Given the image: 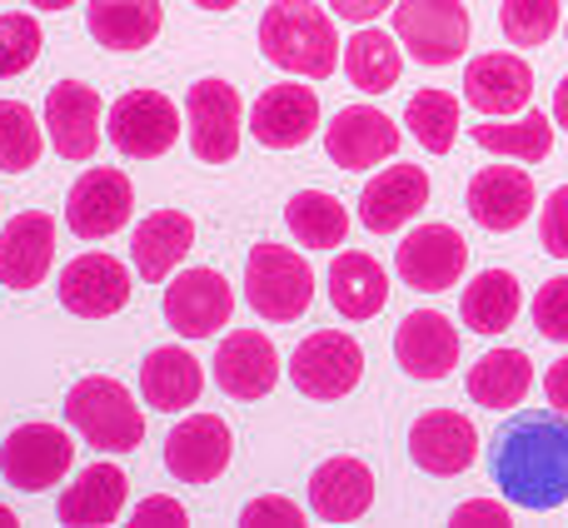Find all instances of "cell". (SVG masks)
<instances>
[{
	"label": "cell",
	"mask_w": 568,
	"mask_h": 528,
	"mask_svg": "<svg viewBox=\"0 0 568 528\" xmlns=\"http://www.w3.org/2000/svg\"><path fill=\"white\" fill-rule=\"evenodd\" d=\"M494 484L519 509L568 504V414L519 409L489 449Z\"/></svg>",
	"instance_id": "1"
},
{
	"label": "cell",
	"mask_w": 568,
	"mask_h": 528,
	"mask_svg": "<svg viewBox=\"0 0 568 528\" xmlns=\"http://www.w3.org/2000/svg\"><path fill=\"white\" fill-rule=\"evenodd\" d=\"M260 50L280 70L304 80H329L339 65V35L334 20L310 0H275L260 20Z\"/></svg>",
	"instance_id": "2"
},
{
	"label": "cell",
	"mask_w": 568,
	"mask_h": 528,
	"mask_svg": "<svg viewBox=\"0 0 568 528\" xmlns=\"http://www.w3.org/2000/svg\"><path fill=\"white\" fill-rule=\"evenodd\" d=\"M65 424L100 454H130L145 444V414L120 379L90 374L65 394Z\"/></svg>",
	"instance_id": "3"
},
{
	"label": "cell",
	"mask_w": 568,
	"mask_h": 528,
	"mask_svg": "<svg viewBox=\"0 0 568 528\" xmlns=\"http://www.w3.org/2000/svg\"><path fill=\"white\" fill-rule=\"evenodd\" d=\"M245 299L265 324H294L314 304V274L290 245H255L245 260Z\"/></svg>",
	"instance_id": "4"
},
{
	"label": "cell",
	"mask_w": 568,
	"mask_h": 528,
	"mask_svg": "<svg viewBox=\"0 0 568 528\" xmlns=\"http://www.w3.org/2000/svg\"><path fill=\"white\" fill-rule=\"evenodd\" d=\"M290 379L304 399H320V404H334V399H344V394H354V384L364 379L359 339H349L344 329L310 334L290 359Z\"/></svg>",
	"instance_id": "5"
},
{
	"label": "cell",
	"mask_w": 568,
	"mask_h": 528,
	"mask_svg": "<svg viewBox=\"0 0 568 528\" xmlns=\"http://www.w3.org/2000/svg\"><path fill=\"white\" fill-rule=\"evenodd\" d=\"M394 35L419 65H454L469 45V10L459 0H404L394 6Z\"/></svg>",
	"instance_id": "6"
},
{
	"label": "cell",
	"mask_w": 568,
	"mask_h": 528,
	"mask_svg": "<svg viewBox=\"0 0 568 528\" xmlns=\"http://www.w3.org/2000/svg\"><path fill=\"white\" fill-rule=\"evenodd\" d=\"M75 464V444L55 424H20L6 444H0V474L10 489L20 494H45L50 484H60Z\"/></svg>",
	"instance_id": "7"
},
{
	"label": "cell",
	"mask_w": 568,
	"mask_h": 528,
	"mask_svg": "<svg viewBox=\"0 0 568 528\" xmlns=\"http://www.w3.org/2000/svg\"><path fill=\"white\" fill-rule=\"evenodd\" d=\"M110 145L130 160H160L180 140V110L160 90H125L110 105Z\"/></svg>",
	"instance_id": "8"
},
{
	"label": "cell",
	"mask_w": 568,
	"mask_h": 528,
	"mask_svg": "<svg viewBox=\"0 0 568 528\" xmlns=\"http://www.w3.org/2000/svg\"><path fill=\"white\" fill-rule=\"evenodd\" d=\"M130 210H135V185H130V175L125 170L95 165L70 185L65 225H70V235H80V240H105L130 225Z\"/></svg>",
	"instance_id": "9"
},
{
	"label": "cell",
	"mask_w": 568,
	"mask_h": 528,
	"mask_svg": "<svg viewBox=\"0 0 568 528\" xmlns=\"http://www.w3.org/2000/svg\"><path fill=\"white\" fill-rule=\"evenodd\" d=\"M185 120H190V150L205 165H225L240 155V90L230 80H195L185 95Z\"/></svg>",
	"instance_id": "10"
},
{
	"label": "cell",
	"mask_w": 568,
	"mask_h": 528,
	"mask_svg": "<svg viewBox=\"0 0 568 528\" xmlns=\"http://www.w3.org/2000/svg\"><path fill=\"white\" fill-rule=\"evenodd\" d=\"M464 264H469V245H464V235L454 225H419L394 250L399 280L419 294H439V290H449V284H459Z\"/></svg>",
	"instance_id": "11"
},
{
	"label": "cell",
	"mask_w": 568,
	"mask_h": 528,
	"mask_svg": "<svg viewBox=\"0 0 568 528\" xmlns=\"http://www.w3.org/2000/svg\"><path fill=\"white\" fill-rule=\"evenodd\" d=\"M235 314V290L220 270H185L165 284V324L180 339H210Z\"/></svg>",
	"instance_id": "12"
},
{
	"label": "cell",
	"mask_w": 568,
	"mask_h": 528,
	"mask_svg": "<svg viewBox=\"0 0 568 528\" xmlns=\"http://www.w3.org/2000/svg\"><path fill=\"white\" fill-rule=\"evenodd\" d=\"M230 454H235V434L225 429V419L220 414H190L165 439V469L180 484H215L230 469Z\"/></svg>",
	"instance_id": "13"
},
{
	"label": "cell",
	"mask_w": 568,
	"mask_h": 528,
	"mask_svg": "<svg viewBox=\"0 0 568 528\" xmlns=\"http://www.w3.org/2000/svg\"><path fill=\"white\" fill-rule=\"evenodd\" d=\"M60 304L80 319H110L130 304V270L115 255H80L60 270Z\"/></svg>",
	"instance_id": "14"
},
{
	"label": "cell",
	"mask_w": 568,
	"mask_h": 528,
	"mask_svg": "<svg viewBox=\"0 0 568 528\" xmlns=\"http://www.w3.org/2000/svg\"><path fill=\"white\" fill-rule=\"evenodd\" d=\"M399 150V125L374 105H349L324 125V155L339 170H369Z\"/></svg>",
	"instance_id": "15"
},
{
	"label": "cell",
	"mask_w": 568,
	"mask_h": 528,
	"mask_svg": "<svg viewBox=\"0 0 568 528\" xmlns=\"http://www.w3.org/2000/svg\"><path fill=\"white\" fill-rule=\"evenodd\" d=\"M409 459L419 464L424 474L454 479V474H464L479 459V429H474L459 409H429V414H419L409 429Z\"/></svg>",
	"instance_id": "16"
},
{
	"label": "cell",
	"mask_w": 568,
	"mask_h": 528,
	"mask_svg": "<svg viewBox=\"0 0 568 528\" xmlns=\"http://www.w3.org/2000/svg\"><path fill=\"white\" fill-rule=\"evenodd\" d=\"M250 130H255V140L265 150H300L320 130V95H314V85H300V80L270 85L255 100V110H250Z\"/></svg>",
	"instance_id": "17"
},
{
	"label": "cell",
	"mask_w": 568,
	"mask_h": 528,
	"mask_svg": "<svg viewBox=\"0 0 568 528\" xmlns=\"http://www.w3.org/2000/svg\"><path fill=\"white\" fill-rule=\"evenodd\" d=\"M394 359L409 379H449L459 364V329L439 309H414L394 334Z\"/></svg>",
	"instance_id": "18"
},
{
	"label": "cell",
	"mask_w": 568,
	"mask_h": 528,
	"mask_svg": "<svg viewBox=\"0 0 568 528\" xmlns=\"http://www.w3.org/2000/svg\"><path fill=\"white\" fill-rule=\"evenodd\" d=\"M464 100H469L479 115H514V110H529V100H534L529 60L509 55V50H489V55L469 60V70H464Z\"/></svg>",
	"instance_id": "19"
},
{
	"label": "cell",
	"mask_w": 568,
	"mask_h": 528,
	"mask_svg": "<svg viewBox=\"0 0 568 528\" xmlns=\"http://www.w3.org/2000/svg\"><path fill=\"white\" fill-rule=\"evenodd\" d=\"M100 90L80 80H60L45 95V130L50 145L65 160H90L100 150Z\"/></svg>",
	"instance_id": "20"
},
{
	"label": "cell",
	"mask_w": 568,
	"mask_h": 528,
	"mask_svg": "<svg viewBox=\"0 0 568 528\" xmlns=\"http://www.w3.org/2000/svg\"><path fill=\"white\" fill-rule=\"evenodd\" d=\"M50 260H55V220L45 210L6 220L0 230V284L6 290H36L50 274Z\"/></svg>",
	"instance_id": "21"
},
{
	"label": "cell",
	"mask_w": 568,
	"mask_h": 528,
	"mask_svg": "<svg viewBox=\"0 0 568 528\" xmlns=\"http://www.w3.org/2000/svg\"><path fill=\"white\" fill-rule=\"evenodd\" d=\"M374 504V474L354 454H334L310 474V509L324 524H354Z\"/></svg>",
	"instance_id": "22"
},
{
	"label": "cell",
	"mask_w": 568,
	"mask_h": 528,
	"mask_svg": "<svg viewBox=\"0 0 568 528\" xmlns=\"http://www.w3.org/2000/svg\"><path fill=\"white\" fill-rule=\"evenodd\" d=\"M215 379H220V389H225L230 399H245V404L265 399V394L280 384L275 344H270L260 329L225 334V344H220V354H215Z\"/></svg>",
	"instance_id": "23"
},
{
	"label": "cell",
	"mask_w": 568,
	"mask_h": 528,
	"mask_svg": "<svg viewBox=\"0 0 568 528\" xmlns=\"http://www.w3.org/2000/svg\"><path fill=\"white\" fill-rule=\"evenodd\" d=\"M469 215L494 235L519 230L534 215V180L519 165H484L469 180Z\"/></svg>",
	"instance_id": "24"
},
{
	"label": "cell",
	"mask_w": 568,
	"mask_h": 528,
	"mask_svg": "<svg viewBox=\"0 0 568 528\" xmlns=\"http://www.w3.org/2000/svg\"><path fill=\"white\" fill-rule=\"evenodd\" d=\"M190 245H195V220L185 210H155L135 225L130 235V260L145 274V284H165L170 274L185 264Z\"/></svg>",
	"instance_id": "25"
},
{
	"label": "cell",
	"mask_w": 568,
	"mask_h": 528,
	"mask_svg": "<svg viewBox=\"0 0 568 528\" xmlns=\"http://www.w3.org/2000/svg\"><path fill=\"white\" fill-rule=\"evenodd\" d=\"M429 200V175L424 165H389L379 180H369L359 195V220L374 235H394L399 225H409Z\"/></svg>",
	"instance_id": "26"
},
{
	"label": "cell",
	"mask_w": 568,
	"mask_h": 528,
	"mask_svg": "<svg viewBox=\"0 0 568 528\" xmlns=\"http://www.w3.org/2000/svg\"><path fill=\"white\" fill-rule=\"evenodd\" d=\"M200 389H205L200 359L190 349H180V344L150 349L145 364H140V394H145V404L160 414H180L185 404L200 399Z\"/></svg>",
	"instance_id": "27"
},
{
	"label": "cell",
	"mask_w": 568,
	"mask_h": 528,
	"mask_svg": "<svg viewBox=\"0 0 568 528\" xmlns=\"http://www.w3.org/2000/svg\"><path fill=\"white\" fill-rule=\"evenodd\" d=\"M125 469H115V464H90V469H80V479L70 484L65 494H60V524L70 528H100V524H115L120 509H125Z\"/></svg>",
	"instance_id": "28"
},
{
	"label": "cell",
	"mask_w": 568,
	"mask_h": 528,
	"mask_svg": "<svg viewBox=\"0 0 568 528\" xmlns=\"http://www.w3.org/2000/svg\"><path fill=\"white\" fill-rule=\"evenodd\" d=\"M85 26L105 50H145L165 26V6L160 0H90Z\"/></svg>",
	"instance_id": "29"
},
{
	"label": "cell",
	"mask_w": 568,
	"mask_h": 528,
	"mask_svg": "<svg viewBox=\"0 0 568 528\" xmlns=\"http://www.w3.org/2000/svg\"><path fill=\"white\" fill-rule=\"evenodd\" d=\"M329 304L344 319H374V314L389 304V274L379 260L359 255V250H344L329 264Z\"/></svg>",
	"instance_id": "30"
},
{
	"label": "cell",
	"mask_w": 568,
	"mask_h": 528,
	"mask_svg": "<svg viewBox=\"0 0 568 528\" xmlns=\"http://www.w3.org/2000/svg\"><path fill=\"white\" fill-rule=\"evenodd\" d=\"M534 389V364L524 349H489L469 369V399L479 409H514L524 404V394Z\"/></svg>",
	"instance_id": "31"
},
{
	"label": "cell",
	"mask_w": 568,
	"mask_h": 528,
	"mask_svg": "<svg viewBox=\"0 0 568 528\" xmlns=\"http://www.w3.org/2000/svg\"><path fill=\"white\" fill-rule=\"evenodd\" d=\"M519 309H524V294L509 270H484L459 299V314L474 334H504L519 319Z\"/></svg>",
	"instance_id": "32"
},
{
	"label": "cell",
	"mask_w": 568,
	"mask_h": 528,
	"mask_svg": "<svg viewBox=\"0 0 568 528\" xmlns=\"http://www.w3.org/2000/svg\"><path fill=\"white\" fill-rule=\"evenodd\" d=\"M284 225L304 250H339L344 235H349V210L329 190H300L284 205Z\"/></svg>",
	"instance_id": "33"
},
{
	"label": "cell",
	"mask_w": 568,
	"mask_h": 528,
	"mask_svg": "<svg viewBox=\"0 0 568 528\" xmlns=\"http://www.w3.org/2000/svg\"><path fill=\"white\" fill-rule=\"evenodd\" d=\"M399 45H394L384 30H369L364 26L359 35L344 45V75H349L354 90H364V95H389L394 85H399Z\"/></svg>",
	"instance_id": "34"
},
{
	"label": "cell",
	"mask_w": 568,
	"mask_h": 528,
	"mask_svg": "<svg viewBox=\"0 0 568 528\" xmlns=\"http://www.w3.org/2000/svg\"><path fill=\"white\" fill-rule=\"evenodd\" d=\"M474 145L489 150V155H504V160L539 165L554 150V120H544V110H524L509 125H474Z\"/></svg>",
	"instance_id": "35"
},
{
	"label": "cell",
	"mask_w": 568,
	"mask_h": 528,
	"mask_svg": "<svg viewBox=\"0 0 568 528\" xmlns=\"http://www.w3.org/2000/svg\"><path fill=\"white\" fill-rule=\"evenodd\" d=\"M404 125L419 140L429 155H449L454 135H459V100L449 90H419V95L404 105Z\"/></svg>",
	"instance_id": "36"
},
{
	"label": "cell",
	"mask_w": 568,
	"mask_h": 528,
	"mask_svg": "<svg viewBox=\"0 0 568 528\" xmlns=\"http://www.w3.org/2000/svg\"><path fill=\"white\" fill-rule=\"evenodd\" d=\"M40 120L30 115V105L20 100H0V170L6 175H26L30 165H40Z\"/></svg>",
	"instance_id": "37"
},
{
	"label": "cell",
	"mask_w": 568,
	"mask_h": 528,
	"mask_svg": "<svg viewBox=\"0 0 568 528\" xmlns=\"http://www.w3.org/2000/svg\"><path fill=\"white\" fill-rule=\"evenodd\" d=\"M499 26L509 45H544L559 30V0H504Z\"/></svg>",
	"instance_id": "38"
},
{
	"label": "cell",
	"mask_w": 568,
	"mask_h": 528,
	"mask_svg": "<svg viewBox=\"0 0 568 528\" xmlns=\"http://www.w3.org/2000/svg\"><path fill=\"white\" fill-rule=\"evenodd\" d=\"M40 26L36 16H26V10H10V16H0V80L10 75H26L30 65H36L40 55Z\"/></svg>",
	"instance_id": "39"
},
{
	"label": "cell",
	"mask_w": 568,
	"mask_h": 528,
	"mask_svg": "<svg viewBox=\"0 0 568 528\" xmlns=\"http://www.w3.org/2000/svg\"><path fill=\"white\" fill-rule=\"evenodd\" d=\"M534 329L554 344H568V274L549 280L534 294Z\"/></svg>",
	"instance_id": "40"
},
{
	"label": "cell",
	"mask_w": 568,
	"mask_h": 528,
	"mask_svg": "<svg viewBox=\"0 0 568 528\" xmlns=\"http://www.w3.org/2000/svg\"><path fill=\"white\" fill-rule=\"evenodd\" d=\"M539 240L554 260H568V185H559L544 200V220H539Z\"/></svg>",
	"instance_id": "41"
},
{
	"label": "cell",
	"mask_w": 568,
	"mask_h": 528,
	"mask_svg": "<svg viewBox=\"0 0 568 528\" xmlns=\"http://www.w3.org/2000/svg\"><path fill=\"white\" fill-rule=\"evenodd\" d=\"M240 524L245 528H300L304 524V509L300 504H290V499H280V494H265V499H255V504H245V514H240Z\"/></svg>",
	"instance_id": "42"
},
{
	"label": "cell",
	"mask_w": 568,
	"mask_h": 528,
	"mask_svg": "<svg viewBox=\"0 0 568 528\" xmlns=\"http://www.w3.org/2000/svg\"><path fill=\"white\" fill-rule=\"evenodd\" d=\"M130 524L135 528H185L190 514L180 499H165V494H155V499H140L135 514H130Z\"/></svg>",
	"instance_id": "43"
},
{
	"label": "cell",
	"mask_w": 568,
	"mask_h": 528,
	"mask_svg": "<svg viewBox=\"0 0 568 528\" xmlns=\"http://www.w3.org/2000/svg\"><path fill=\"white\" fill-rule=\"evenodd\" d=\"M449 524H459V528H509V509H504L499 499H474V504H459Z\"/></svg>",
	"instance_id": "44"
},
{
	"label": "cell",
	"mask_w": 568,
	"mask_h": 528,
	"mask_svg": "<svg viewBox=\"0 0 568 528\" xmlns=\"http://www.w3.org/2000/svg\"><path fill=\"white\" fill-rule=\"evenodd\" d=\"M334 16L339 20H354V26H369V20L384 16V6H394V0H329Z\"/></svg>",
	"instance_id": "45"
},
{
	"label": "cell",
	"mask_w": 568,
	"mask_h": 528,
	"mask_svg": "<svg viewBox=\"0 0 568 528\" xmlns=\"http://www.w3.org/2000/svg\"><path fill=\"white\" fill-rule=\"evenodd\" d=\"M544 394H549L554 409L568 414V354L559 364H549V374H544Z\"/></svg>",
	"instance_id": "46"
},
{
	"label": "cell",
	"mask_w": 568,
	"mask_h": 528,
	"mask_svg": "<svg viewBox=\"0 0 568 528\" xmlns=\"http://www.w3.org/2000/svg\"><path fill=\"white\" fill-rule=\"evenodd\" d=\"M554 125L568 130V75L559 80V90H554Z\"/></svg>",
	"instance_id": "47"
},
{
	"label": "cell",
	"mask_w": 568,
	"mask_h": 528,
	"mask_svg": "<svg viewBox=\"0 0 568 528\" xmlns=\"http://www.w3.org/2000/svg\"><path fill=\"white\" fill-rule=\"evenodd\" d=\"M195 6H200V10H235L240 0H195Z\"/></svg>",
	"instance_id": "48"
},
{
	"label": "cell",
	"mask_w": 568,
	"mask_h": 528,
	"mask_svg": "<svg viewBox=\"0 0 568 528\" xmlns=\"http://www.w3.org/2000/svg\"><path fill=\"white\" fill-rule=\"evenodd\" d=\"M36 10H65V6H75V0H30Z\"/></svg>",
	"instance_id": "49"
},
{
	"label": "cell",
	"mask_w": 568,
	"mask_h": 528,
	"mask_svg": "<svg viewBox=\"0 0 568 528\" xmlns=\"http://www.w3.org/2000/svg\"><path fill=\"white\" fill-rule=\"evenodd\" d=\"M0 528H16V514H10L6 504H0Z\"/></svg>",
	"instance_id": "50"
},
{
	"label": "cell",
	"mask_w": 568,
	"mask_h": 528,
	"mask_svg": "<svg viewBox=\"0 0 568 528\" xmlns=\"http://www.w3.org/2000/svg\"><path fill=\"white\" fill-rule=\"evenodd\" d=\"M564 35H568V20H564Z\"/></svg>",
	"instance_id": "51"
}]
</instances>
